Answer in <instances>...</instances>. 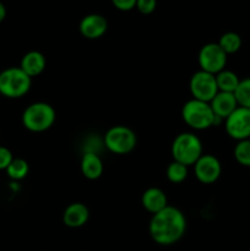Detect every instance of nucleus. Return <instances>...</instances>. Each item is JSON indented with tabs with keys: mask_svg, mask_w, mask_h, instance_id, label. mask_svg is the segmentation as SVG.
Wrapping results in <instances>:
<instances>
[{
	"mask_svg": "<svg viewBox=\"0 0 250 251\" xmlns=\"http://www.w3.org/2000/svg\"><path fill=\"white\" fill-rule=\"evenodd\" d=\"M185 230V216L179 208L171 205L156 215H152L149 225L150 237L154 243L163 247L178 243L184 237Z\"/></svg>",
	"mask_w": 250,
	"mask_h": 251,
	"instance_id": "f257e3e1",
	"label": "nucleus"
},
{
	"mask_svg": "<svg viewBox=\"0 0 250 251\" xmlns=\"http://www.w3.org/2000/svg\"><path fill=\"white\" fill-rule=\"evenodd\" d=\"M181 118L184 123L193 130L210 129L223 122L213 114L210 103L195 98L184 103L181 108Z\"/></svg>",
	"mask_w": 250,
	"mask_h": 251,
	"instance_id": "f03ea898",
	"label": "nucleus"
},
{
	"mask_svg": "<svg viewBox=\"0 0 250 251\" xmlns=\"http://www.w3.org/2000/svg\"><path fill=\"white\" fill-rule=\"evenodd\" d=\"M173 161L184 166H194L202 156V142L193 132H181L174 137L171 147Z\"/></svg>",
	"mask_w": 250,
	"mask_h": 251,
	"instance_id": "7ed1b4c3",
	"label": "nucleus"
},
{
	"mask_svg": "<svg viewBox=\"0 0 250 251\" xmlns=\"http://www.w3.org/2000/svg\"><path fill=\"white\" fill-rule=\"evenodd\" d=\"M55 119V109L46 102L32 103L22 113V124L31 132L47 131L53 126Z\"/></svg>",
	"mask_w": 250,
	"mask_h": 251,
	"instance_id": "20e7f679",
	"label": "nucleus"
},
{
	"mask_svg": "<svg viewBox=\"0 0 250 251\" xmlns=\"http://www.w3.org/2000/svg\"><path fill=\"white\" fill-rule=\"evenodd\" d=\"M32 78L21 68L12 66L0 73V95L6 98H21L31 90Z\"/></svg>",
	"mask_w": 250,
	"mask_h": 251,
	"instance_id": "39448f33",
	"label": "nucleus"
},
{
	"mask_svg": "<svg viewBox=\"0 0 250 251\" xmlns=\"http://www.w3.org/2000/svg\"><path fill=\"white\" fill-rule=\"evenodd\" d=\"M137 144V136L132 129L124 125H115L107 130L104 145L112 153L127 154L134 151Z\"/></svg>",
	"mask_w": 250,
	"mask_h": 251,
	"instance_id": "423d86ee",
	"label": "nucleus"
},
{
	"mask_svg": "<svg viewBox=\"0 0 250 251\" xmlns=\"http://www.w3.org/2000/svg\"><path fill=\"white\" fill-rule=\"evenodd\" d=\"M227 54L222 50L218 43H207L201 47L198 55L200 70L217 75L225 70L227 65Z\"/></svg>",
	"mask_w": 250,
	"mask_h": 251,
	"instance_id": "0eeeda50",
	"label": "nucleus"
},
{
	"mask_svg": "<svg viewBox=\"0 0 250 251\" xmlns=\"http://www.w3.org/2000/svg\"><path fill=\"white\" fill-rule=\"evenodd\" d=\"M189 90L193 98L210 103L218 93L216 76L202 70L196 71L189 81Z\"/></svg>",
	"mask_w": 250,
	"mask_h": 251,
	"instance_id": "6e6552de",
	"label": "nucleus"
},
{
	"mask_svg": "<svg viewBox=\"0 0 250 251\" xmlns=\"http://www.w3.org/2000/svg\"><path fill=\"white\" fill-rule=\"evenodd\" d=\"M225 129L228 136L235 141L250 139V109L238 107L225 119Z\"/></svg>",
	"mask_w": 250,
	"mask_h": 251,
	"instance_id": "1a4fd4ad",
	"label": "nucleus"
},
{
	"mask_svg": "<svg viewBox=\"0 0 250 251\" xmlns=\"http://www.w3.org/2000/svg\"><path fill=\"white\" fill-rule=\"evenodd\" d=\"M194 172L200 183L213 184L221 176L222 166L220 159L213 154H202L194 164Z\"/></svg>",
	"mask_w": 250,
	"mask_h": 251,
	"instance_id": "9d476101",
	"label": "nucleus"
},
{
	"mask_svg": "<svg viewBox=\"0 0 250 251\" xmlns=\"http://www.w3.org/2000/svg\"><path fill=\"white\" fill-rule=\"evenodd\" d=\"M80 33L87 39H98L107 32L108 21L100 14L86 15L78 25Z\"/></svg>",
	"mask_w": 250,
	"mask_h": 251,
	"instance_id": "9b49d317",
	"label": "nucleus"
},
{
	"mask_svg": "<svg viewBox=\"0 0 250 251\" xmlns=\"http://www.w3.org/2000/svg\"><path fill=\"white\" fill-rule=\"evenodd\" d=\"M212 112L218 119L225 122V118L229 117L239 105H238L237 100H235L234 93L229 92H220L213 97V100L210 102Z\"/></svg>",
	"mask_w": 250,
	"mask_h": 251,
	"instance_id": "f8f14e48",
	"label": "nucleus"
},
{
	"mask_svg": "<svg viewBox=\"0 0 250 251\" xmlns=\"http://www.w3.org/2000/svg\"><path fill=\"white\" fill-rule=\"evenodd\" d=\"M90 218V210L82 202H73L64 210L63 223L69 228L83 227Z\"/></svg>",
	"mask_w": 250,
	"mask_h": 251,
	"instance_id": "ddd939ff",
	"label": "nucleus"
},
{
	"mask_svg": "<svg viewBox=\"0 0 250 251\" xmlns=\"http://www.w3.org/2000/svg\"><path fill=\"white\" fill-rule=\"evenodd\" d=\"M141 205L147 212L156 215L168 206V199L162 189L152 186L146 189L141 196Z\"/></svg>",
	"mask_w": 250,
	"mask_h": 251,
	"instance_id": "4468645a",
	"label": "nucleus"
},
{
	"mask_svg": "<svg viewBox=\"0 0 250 251\" xmlns=\"http://www.w3.org/2000/svg\"><path fill=\"white\" fill-rule=\"evenodd\" d=\"M47 66V59L41 51L31 50L25 54L21 59L20 68L27 74L31 78L41 75Z\"/></svg>",
	"mask_w": 250,
	"mask_h": 251,
	"instance_id": "2eb2a0df",
	"label": "nucleus"
},
{
	"mask_svg": "<svg viewBox=\"0 0 250 251\" xmlns=\"http://www.w3.org/2000/svg\"><path fill=\"white\" fill-rule=\"evenodd\" d=\"M81 173L88 180H96L103 174V162L93 151H86L81 158Z\"/></svg>",
	"mask_w": 250,
	"mask_h": 251,
	"instance_id": "dca6fc26",
	"label": "nucleus"
},
{
	"mask_svg": "<svg viewBox=\"0 0 250 251\" xmlns=\"http://www.w3.org/2000/svg\"><path fill=\"white\" fill-rule=\"evenodd\" d=\"M216 76V82L220 92H229L234 93L237 90L238 85L240 82V78L235 73L230 70H222Z\"/></svg>",
	"mask_w": 250,
	"mask_h": 251,
	"instance_id": "f3484780",
	"label": "nucleus"
},
{
	"mask_svg": "<svg viewBox=\"0 0 250 251\" xmlns=\"http://www.w3.org/2000/svg\"><path fill=\"white\" fill-rule=\"evenodd\" d=\"M218 46L222 48L227 55L234 54L242 48V37L235 32H225L220 37V41L217 42Z\"/></svg>",
	"mask_w": 250,
	"mask_h": 251,
	"instance_id": "a211bd4d",
	"label": "nucleus"
},
{
	"mask_svg": "<svg viewBox=\"0 0 250 251\" xmlns=\"http://www.w3.org/2000/svg\"><path fill=\"white\" fill-rule=\"evenodd\" d=\"M29 172V166L24 158H14L6 168V174L12 180H21L26 178Z\"/></svg>",
	"mask_w": 250,
	"mask_h": 251,
	"instance_id": "6ab92c4d",
	"label": "nucleus"
},
{
	"mask_svg": "<svg viewBox=\"0 0 250 251\" xmlns=\"http://www.w3.org/2000/svg\"><path fill=\"white\" fill-rule=\"evenodd\" d=\"M167 178L171 183L179 184L183 183L186 178H188V167L184 164L179 163V162L173 161L172 163L168 164L167 167Z\"/></svg>",
	"mask_w": 250,
	"mask_h": 251,
	"instance_id": "aec40b11",
	"label": "nucleus"
},
{
	"mask_svg": "<svg viewBox=\"0 0 250 251\" xmlns=\"http://www.w3.org/2000/svg\"><path fill=\"white\" fill-rule=\"evenodd\" d=\"M234 158L240 166L250 168V139L238 141L234 147Z\"/></svg>",
	"mask_w": 250,
	"mask_h": 251,
	"instance_id": "412c9836",
	"label": "nucleus"
},
{
	"mask_svg": "<svg viewBox=\"0 0 250 251\" xmlns=\"http://www.w3.org/2000/svg\"><path fill=\"white\" fill-rule=\"evenodd\" d=\"M239 107L249 108L250 109V77H245L240 80L237 90L234 92Z\"/></svg>",
	"mask_w": 250,
	"mask_h": 251,
	"instance_id": "4be33fe9",
	"label": "nucleus"
},
{
	"mask_svg": "<svg viewBox=\"0 0 250 251\" xmlns=\"http://www.w3.org/2000/svg\"><path fill=\"white\" fill-rule=\"evenodd\" d=\"M157 6V0H137L136 9L142 15H150L154 11Z\"/></svg>",
	"mask_w": 250,
	"mask_h": 251,
	"instance_id": "5701e85b",
	"label": "nucleus"
},
{
	"mask_svg": "<svg viewBox=\"0 0 250 251\" xmlns=\"http://www.w3.org/2000/svg\"><path fill=\"white\" fill-rule=\"evenodd\" d=\"M12 159H14V156L11 151L7 147L0 146V171H6Z\"/></svg>",
	"mask_w": 250,
	"mask_h": 251,
	"instance_id": "b1692460",
	"label": "nucleus"
},
{
	"mask_svg": "<svg viewBox=\"0 0 250 251\" xmlns=\"http://www.w3.org/2000/svg\"><path fill=\"white\" fill-rule=\"evenodd\" d=\"M137 0H112V4L120 11H130L136 7Z\"/></svg>",
	"mask_w": 250,
	"mask_h": 251,
	"instance_id": "393cba45",
	"label": "nucleus"
},
{
	"mask_svg": "<svg viewBox=\"0 0 250 251\" xmlns=\"http://www.w3.org/2000/svg\"><path fill=\"white\" fill-rule=\"evenodd\" d=\"M5 17H6V9H5V5L0 1V24L4 21Z\"/></svg>",
	"mask_w": 250,
	"mask_h": 251,
	"instance_id": "a878e982",
	"label": "nucleus"
}]
</instances>
